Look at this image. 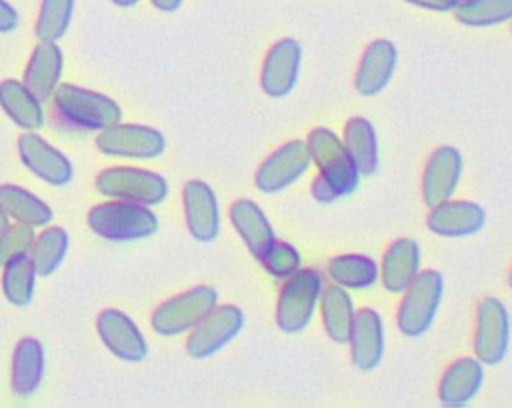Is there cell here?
<instances>
[{
  "instance_id": "cell-19",
  "label": "cell",
  "mask_w": 512,
  "mask_h": 408,
  "mask_svg": "<svg viewBox=\"0 0 512 408\" xmlns=\"http://www.w3.org/2000/svg\"><path fill=\"white\" fill-rule=\"evenodd\" d=\"M44 346L34 336H24L16 342L10 364V388L16 396H32L44 378Z\"/></svg>"
},
{
  "instance_id": "cell-6",
  "label": "cell",
  "mask_w": 512,
  "mask_h": 408,
  "mask_svg": "<svg viewBox=\"0 0 512 408\" xmlns=\"http://www.w3.org/2000/svg\"><path fill=\"white\" fill-rule=\"evenodd\" d=\"M322 280L312 268L292 272L280 288L276 302V324L284 332H298L306 328L314 316L320 300Z\"/></svg>"
},
{
  "instance_id": "cell-16",
  "label": "cell",
  "mask_w": 512,
  "mask_h": 408,
  "mask_svg": "<svg viewBox=\"0 0 512 408\" xmlns=\"http://www.w3.org/2000/svg\"><path fill=\"white\" fill-rule=\"evenodd\" d=\"M350 356L358 370L368 372L378 366L384 352V330L380 314L372 308H360L354 314L348 334Z\"/></svg>"
},
{
  "instance_id": "cell-23",
  "label": "cell",
  "mask_w": 512,
  "mask_h": 408,
  "mask_svg": "<svg viewBox=\"0 0 512 408\" xmlns=\"http://www.w3.org/2000/svg\"><path fill=\"white\" fill-rule=\"evenodd\" d=\"M230 222L244 240L246 248L260 258L274 242V230L266 218V214L252 200H236L228 210Z\"/></svg>"
},
{
  "instance_id": "cell-18",
  "label": "cell",
  "mask_w": 512,
  "mask_h": 408,
  "mask_svg": "<svg viewBox=\"0 0 512 408\" xmlns=\"http://www.w3.org/2000/svg\"><path fill=\"white\" fill-rule=\"evenodd\" d=\"M62 68L64 56L58 42H38L28 58L22 82L40 102H46L60 84Z\"/></svg>"
},
{
  "instance_id": "cell-11",
  "label": "cell",
  "mask_w": 512,
  "mask_h": 408,
  "mask_svg": "<svg viewBox=\"0 0 512 408\" xmlns=\"http://www.w3.org/2000/svg\"><path fill=\"white\" fill-rule=\"evenodd\" d=\"M508 310L498 298H484L476 310L474 356L482 364H498L508 350Z\"/></svg>"
},
{
  "instance_id": "cell-21",
  "label": "cell",
  "mask_w": 512,
  "mask_h": 408,
  "mask_svg": "<svg viewBox=\"0 0 512 408\" xmlns=\"http://www.w3.org/2000/svg\"><path fill=\"white\" fill-rule=\"evenodd\" d=\"M484 210L466 200H446L430 208L426 218L428 228L440 236H468L484 226Z\"/></svg>"
},
{
  "instance_id": "cell-40",
  "label": "cell",
  "mask_w": 512,
  "mask_h": 408,
  "mask_svg": "<svg viewBox=\"0 0 512 408\" xmlns=\"http://www.w3.org/2000/svg\"><path fill=\"white\" fill-rule=\"evenodd\" d=\"M112 4H116L118 8H132L138 4V0H112Z\"/></svg>"
},
{
  "instance_id": "cell-5",
  "label": "cell",
  "mask_w": 512,
  "mask_h": 408,
  "mask_svg": "<svg viewBox=\"0 0 512 408\" xmlns=\"http://www.w3.org/2000/svg\"><path fill=\"white\" fill-rule=\"evenodd\" d=\"M442 288L444 282L436 270L418 272L404 288L396 316V324L404 336L416 338L430 328L442 300Z\"/></svg>"
},
{
  "instance_id": "cell-26",
  "label": "cell",
  "mask_w": 512,
  "mask_h": 408,
  "mask_svg": "<svg viewBox=\"0 0 512 408\" xmlns=\"http://www.w3.org/2000/svg\"><path fill=\"white\" fill-rule=\"evenodd\" d=\"M0 206L14 222L44 228L52 222V208L34 192L16 186V184H0Z\"/></svg>"
},
{
  "instance_id": "cell-20",
  "label": "cell",
  "mask_w": 512,
  "mask_h": 408,
  "mask_svg": "<svg viewBox=\"0 0 512 408\" xmlns=\"http://www.w3.org/2000/svg\"><path fill=\"white\" fill-rule=\"evenodd\" d=\"M396 68V48L388 40H374L366 46L356 76L354 88L362 96L378 94L392 78Z\"/></svg>"
},
{
  "instance_id": "cell-7",
  "label": "cell",
  "mask_w": 512,
  "mask_h": 408,
  "mask_svg": "<svg viewBox=\"0 0 512 408\" xmlns=\"http://www.w3.org/2000/svg\"><path fill=\"white\" fill-rule=\"evenodd\" d=\"M218 302V294L210 286H194L164 300L152 312V330L160 336H178L192 330Z\"/></svg>"
},
{
  "instance_id": "cell-24",
  "label": "cell",
  "mask_w": 512,
  "mask_h": 408,
  "mask_svg": "<svg viewBox=\"0 0 512 408\" xmlns=\"http://www.w3.org/2000/svg\"><path fill=\"white\" fill-rule=\"evenodd\" d=\"M420 268L418 244L410 238L394 240L382 256L380 280L388 292H404Z\"/></svg>"
},
{
  "instance_id": "cell-9",
  "label": "cell",
  "mask_w": 512,
  "mask_h": 408,
  "mask_svg": "<svg viewBox=\"0 0 512 408\" xmlns=\"http://www.w3.org/2000/svg\"><path fill=\"white\" fill-rule=\"evenodd\" d=\"M244 314L234 304L214 306L188 334L186 352L190 358L202 360L224 348L242 328Z\"/></svg>"
},
{
  "instance_id": "cell-39",
  "label": "cell",
  "mask_w": 512,
  "mask_h": 408,
  "mask_svg": "<svg viewBox=\"0 0 512 408\" xmlns=\"http://www.w3.org/2000/svg\"><path fill=\"white\" fill-rule=\"evenodd\" d=\"M150 2L154 8H158L162 12H174L182 4V0H150Z\"/></svg>"
},
{
  "instance_id": "cell-14",
  "label": "cell",
  "mask_w": 512,
  "mask_h": 408,
  "mask_svg": "<svg viewBox=\"0 0 512 408\" xmlns=\"http://www.w3.org/2000/svg\"><path fill=\"white\" fill-rule=\"evenodd\" d=\"M186 228L198 242H212L220 232V210L214 190L204 180H188L182 186Z\"/></svg>"
},
{
  "instance_id": "cell-35",
  "label": "cell",
  "mask_w": 512,
  "mask_h": 408,
  "mask_svg": "<svg viewBox=\"0 0 512 408\" xmlns=\"http://www.w3.org/2000/svg\"><path fill=\"white\" fill-rule=\"evenodd\" d=\"M34 238H36V234H34L32 226H26L20 222L8 224L0 232V266H4L14 256L28 254Z\"/></svg>"
},
{
  "instance_id": "cell-27",
  "label": "cell",
  "mask_w": 512,
  "mask_h": 408,
  "mask_svg": "<svg viewBox=\"0 0 512 408\" xmlns=\"http://www.w3.org/2000/svg\"><path fill=\"white\" fill-rule=\"evenodd\" d=\"M318 302L322 312V324L330 340L338 344L348 342V334L356 314L348 292H344V288L338 284H330L320 292Z\"/></svg>"
},
{
  "instance_id": "cell-15",
  "label": "cell",
  "mask_w": 512,
  "mask_h": 408,
  "mask_svg": "<svg viewBox=\"0 0 512 408\" xmlns=\"http://www.w3.org/2000/svg\"><path fill=\"white\" fill-rule=\"evenodd\" d=\"M462 172L460 152L452 146L436 148L422 174V200L428 208L450 200Z\"/></svg>"
},
{
  "instance_id": "cell-8",
  "label": "cell",
  "mask_w": 512,
  "mask_h": 408,
  "mask_svg": "<svg viewBox=\"0 0 512 408\" xmlns=\"http://www.w3.org/2000/svg\"><path fill=\"white\" fill-rule=\"evenodd\" d=\"M94 146L100 154L150 160L164 152L166 138L158 128L144 124H114L98 132Z\"/></svg>"
},
{
  "instance_id": "cell-12",
  "label": "cell",
  "mask_w": 512,
  "mask_h": 408,
  "mask_svg": "<svg viewBox=\"0 0 512 408\" xmlns=\"http://www.w3.org/2000/svg\"><path fill=\"white\" fill-rule=\"evenodd\" d=\"M96 332L106 350L124 362H142L148 344L136 322L118 308H104L96 316Z\"/></svg>"
},
{
  "instance_id": "cell-2",
  "label": "cell",
  "mask_w": 512,
  "mask_h": 408,
  "mask_svg": "<svg viewBox=\"0 0 512 408\" xmlns=\"http://www.w3.org/2000/svg\"><path fill=\"white\" fill-rule=\"evenodd\" d=\"M86 220L96 236L110 242L140 240L158 230V218L148 206L126 200L96 204L88 210Z\"/></svg>"
},
{
  "instance_id": "cell-28",
  "label": "cell",
  "mask_w": 512,
  "mask_h": 408,
  "mask_svg": "<svg viewBox=\"0 0 512 408\" xmlns=\"http://www.w3.org/2000/svg\"><path fill=\"white\" fill-rule=\"evenodd\" d=\"M344 148L348 150L356 170L360 174H372L378 166V142L374 126L362 118L354 116L344 126Z\"/></svg>"
},
{
  "instance_id": "cell-1",
  "label": "cell",
  "mask_w": 512,
  "mask_h": 408,
  "mask_svg": "<svg viewBox=\"0 0 512 408\" xmlns=\"http://www.w3.org/2000/svg\"><path fill=\"white\" fill-rule=\"evenodd\" d=\"M56 114L66 120L68 124L100 132L108 126L122 122V108L110 96L88 90L70 82L58 84L52 94Z\"/></svg>"
},
{
  "instance_id": "cell-42",
  "label": "cell",
  "mask_w": 512,
  "mask_h": 408,
  "mask_svg": "<svg viewBox=\"0 0 512 408\" xmlns=\"http://www.w3.org/2000/svg\"><path fill=\"white\" fill-rule=\"evenodd\" d=\"M508 282H510V288H512V270H510V276H508Z\"/></svg>"
},
{
  "instance_id": "cell-36",
  "label": "cell",
  "mask_w": 512,
  "mask_h": 408,
  "mask_svg": "<svg viewBox=\"0 0 512 408\" xmlns=\"http://www.w3.org/2000/svg\"><path fill=\"white\" fill-rule=\"evenodd\" d=\"M18 24H20L18 10L10 2L0 0V34H8L16 30Z\"/></svg>"
},
{
  "instance_id": "cell-17",
  "label": "cell",
  "mask_w": 512,
  "mask_h": 408,
  "mask_svg": "<svg viewBox=\"0 0 512 408\" xmlns=\"http://www.w3.org/2000/svg\"><path fill=\"white\" fill-rule=\"evenodd\" d=\"M300 54V44L292 38H282L268 50L260 74V86L268 96H284L294 88Z\"/></svg>"
},
{
  "instance_id": "cell-33",
  "label": "cell",
  "mask_w": 512,
  "mask_h": 408,
  "mask_svg": "<svg viewBox=\"0 0 512 408\" xmlns=\"http://www.w3.org/2000/svg\"><path fill=\"white\" fill-rule=\"evenodd\" d=\"M456 20L466 26H492L512 20V0H464L456 6Z\"/></svg>"
},
{
  "instance_id": "cell-22",
  "label": "cell",
  "mask_w": 512,
  "mask_h": 408,
  "mask_svg": "<svg viewBox=\"0 0 512 408\" xmlns=\"http://www.w3.org/2000/svg\"><path fill=\"white\" fill-rule=\"evenodd\" d=\"M482 362L478 358H460L452 362L440 378L438 400L444 406L456 408L470 402L482 386Z\"/></svg>"
},
{
  "instance_id": "cell-31",
  "label": "cell",
  "mask_w": 512,
  "mask_h": 408,
  "mask_svg": "<svg viewBox=\"0 0 512 408\" xmlns=\"http://www.w3.org/2000/svg\"><path fill=\"white\" fill-rule=\"evenodd\" d=\"M328 274L338 286L360 290L372 286L378 280L380 270L370 256L342 254L328 262Z\"/></svg>"
},
{
  "instance_id": "cell-4",
  "label": "cell",
  "mask_w": 512,
  "mask_h": 408,
  "mask_svg": "<svg viewBox=\"0 0 512 408\" xmlns=\"http://www.w3.org/2000/svg\"><path fill=\"white\" fill-rule=\"evenodd\" d=\"M306 146L310 160L318 168V176L336 192V196H346L358 186L360 172L340 138L330 128H314L306 138Z\"/></svg>"
},
{
  "instance_id": "cell-3",
  "label": "cell",
  "mask_w": 512,
  "mask_h": 408,
  "mask_svg": "<svg viewBox=\"0 0 512 408\" xmlns=\"http://www.w3.org/2000/svg\"><path fill=\"white\" fill-rule=\"evenodd\" d=\"M94 188L110 200H126L156 206L168 196V182L162 174L136 166H110L96 174Z\"/></svg>"
},
{
  "instance_id": "cell-37",
  "label": "cell",
  "mask_w": 512,
  "mask_h": 408,
  "mask_svg": "<svg viewBox=\"0 0 512 408\" xmlns=\"http://www.w3.org/2000/svg\"><path fill=\"white\" fill-rule=\"evenodd\" d=\"M406 2L420 6V8H428V10H440V12L452 10L460 4V0H406Z\"/></svg>"
},
{
  "instance_id": "cell-13",
  "label": "cell",
  "mask_w": 512,
  "mask_h": 408,
  "mask_svg": "<svg viewBox=\"0 0 512 408\" xmlns=\"http://www.w3.org/2000/svg\"><path fill=\"white\" fill-rule=\"evenodd\" d=\"M310 164V152L306 142L302 140H290L278 150H274L258 168L254 174V184L260 192L272 194L286 186H290L294 180H298Z\"/></svg>"
},
{
  "instance_id": "cell-32",
  "label": "cell",
  "mask_w": 512,
  "mask_h": 408,
  "mask_svg": "<svg viewBox=\"0 0 512 408\" xmlns=\"http://www.w3.org/2000/svg\"><path fill=\"white\" fill-rule=\"evenodd\" d=\"M74 0H42L34 34L38 42H58L72 22Z\"/></svg>"
},
{
  "instance_id": "cell-25",
  "label": "cell",
  "mask_w": 512,
  "mask_h": 408,
  "mask_svg": "<svg viewBox=\"0 0 512 408\" xmlns=\"http://www.w3.org/2000/svg\"><path fill=\"white\" fill-rule=\"evenodd\" d=\"M0 108L22 130H38L44 124L42 102L14 78L0 82Z\"/></svg>"
},
{
  "instance_id": "cell-38",
  "label": "cell",
  "mask_w": 512,
  "mask_h": 408,
  "mask_svg": "<svg viewBox=\"0 0 512 408\" xmlns=\"http://www.w3.org/2000/svg\"><path fill=\"white\" fill-rule=\"evenodd\" d=\"M312 194H314V198L320 200V202H332V200L338 198L336 192H334L320 176H316V180H314V184H312Z\"/></svg>"
},
{
  "instance_id": "cell-41",
  "label": "cell",
  "mask_w": 512,
  "mask_h": 408,
  "mask_svg": "<svg viewBox=\"0 0 512 408\" xmlns=\"http://www.w3.org/2000/svg\"><path fill=\"white\" fill-rule=\"evenodd\" d=\"M6 226H8V214H6L4 208L0 206V232H2Z\"/></svg>"
},
{
  "instance_id": "cell-10",
  "label": "cell",
  "mask_w": 512,
  "mask_h": 408,
  "mask_svg": "<svg viewBox=\"0 0 512 408\" xmlns=\"http://www.w3.org/2000/svg\"><path fill=\"white\" fill-rule=\"evenodd\" d=\"M18 156L24 168L48 186H66L74 176L70 158L34 130L18 136Z\"/></svg>"
},
{
  "instance_id": "cell-34",
  "label": "cell",
  "mask_w": 512,
  "mask_h": 408,
  "mask_svg": "<svg viewBox=\"0 0 512 408\" xmlns=\"http://www.w3.org/2000/svg\"><path fill=\"white\" fill-rule=\"evenodd\" d=\"M260 262L268 274L274 278H288L300 268V254L294 246L286 242H274L262 256Z\"/></svg>"
},
{
  "instance_id": "cell-29",
  "label": "cell",
  "mask_w": 512,
  "mask_h": 408,
  "mask_svg": "<svg viewBox=\"0 0 512 408\" xmlns=\"http://www.w3.org/2000/svg\"><path fill=\"white\" fill-rule=\"evenodd\" d=\"M2 268L4 270H2L0 284H2L4 298L16 308L28 306L34 298L36 276H38L30 254L14 256Z\"/></svg>"
},
{
  "instance_id": "cell-30",
  "label": "cell",
  "mask_w": 512,
  "mask_h": 408,
  "mask_svg": "<svg viewBox=\"0 0 512 408\" xmlns=\"http://www.w3.org/2000/svg\"><path fill=\"white\" fill-rule=\"evenodd\" d=\"M70 246V236L62 226H46L42 228L40 234H36L32 248H30V258L36 268L38 276H50L54 274L60 264L64 262Z\"/></svg>"
}]
</instances>
